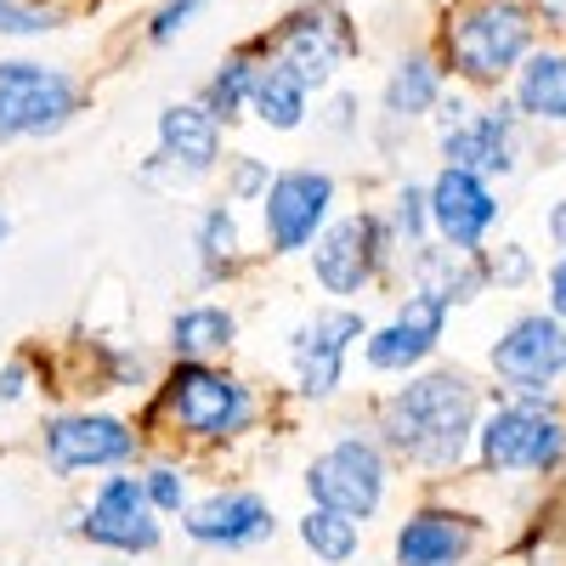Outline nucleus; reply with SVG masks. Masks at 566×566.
Returning a JSON list of instances; mask_svg holds the SVG:
<instances>
[{
    "mask_svg": "<svg viewBox=\"0 0 566 566\" xmlns=\"http://www.w3.org/2000/svg\"><path fill=\"white\" fill-rule=\"evenodd\" d=\"M442 91H448V63L437 52H408L380 85V114L386 125H413L442 108Z\"/></svg>",
    "mask_w": 566,
    "mask_h": 566,
    "instance_id": "obj_21",
    "label": "nucleus"
},
{
    "mask_svg": "<svg viewBox=\"0 0 566 566\" xmlns=\"http://www.w3.org/2000/svg\"><path fill=\"white\" fill-rule=\"evenodd\" d=\"M181 533H187V544H199V549L244 555V549L272 544L277 515L250 488H216V493H205V499H193L181 510Z\"/></svg>",
    "mask_w": 566,
    "mask_h": 566,
    "instance_id": "obj_17",
    "label": "nucleus"
},
{
    "mask_svg": "<svg viewBox=\"0 0 566 566\" xmlns=\"http://www.w3.org/2000/svg\"><path fill=\"white\" fill-rule=\"evenodd\" d=\"M544 290H549V312L566 317V250L555 255V266H549V277H544Z\"/></svg>",
    "mask_w": 566,
    "mask_h": 566,
    "instance_id": "obj_37",
    "label": "nucleus"
},
{
    "mask_svg": "<svg viewBox=\"0 0 566 566\" xmlns=\"http://www.w3.org/2000/svg\"><path fill=\"white\" fill-rule=\"evenodd\" d=\"M261 45H266L272 63L295 69L312 91H323V85H335V74L357 57V29L335 0H306V7H295L283 23H272L261 34Z\"/></svg>",
    "mask_w": 566,
    "mask_h": 566,
    "instance_id": "obj_8",
    "label": "nucleus"
},
{
    "mask_svg": "<svg viewBox=\"0 0 566 566\" xmlns=\"http://www.w3.org/2000/svg\"><path fill=\"white\" fill-rule=\"evenodd\" d=\"M488 368L504 386V397L555 402V386L566 380V317L555 312H522L499 328L488 346Z\"/></svg>",
    "mask_w": 566,
    "mask_h": 566,
    "instance_id": "obj_7",
    "label": "nucleus"
},
{
    "mask_svg": "<svg viewBox=\"0 0 566 566\" xmlns=\"http://www.w3.org/2000/svg\"><path fill=\"white\" fill-rule=\"evenodd\" d=\"M159 413L187 442H232V437L255 431L261 397H255L250 380H239V374L221 368V363L176 357L170 374L159 380Z\"/></svg>",
    "mask_w": 566,
    "mask_h": 566,
    "instance_id": "obj_3",
    "label": "nucleus"
},
{
    "mask_svg": "<svg viewBox=\"0 0 566 566\" xmlns=\"http://www.w3.org/2000/svg\"><path fill=\"white\" fill-rule=\"evenodd\" d=\"M544 232H549V244H555V250H566V199H555V205H549Z\"/></svg>",
    "mask_w": 566,
    "mask_h": 566,
    "instance_id": "obj_38",
    "label": "nucleus"
},
{
    "mask_svg": "<svg viewBox=\"0 0 566 566\" xmlns=\"http://www.w3.org/2000/svg\"><path fill=\"white\" fill-rule=\"evenodd\" d=\"M306 499L312 504H328V510H346L357 522H374L386 510V493H391V448L380 437H335L301 476Z\"/></svg>",
    "mask_w": 566,
    "mask_h": 566,
    "instance_id": "obj_5",
    "label": "nucleus"
},
{
    "mask_svg": "<svg viewBox=\"0 0 566 566\" xmlns=\"http://www.w3.org/2000/svg\"><path fill=\"white\" fill-rule=\"evenodd\" d=\"M170 357H187V363H216L239 346V317L232 306H216V301H199V306H181L170 317Z\"/></svg>",
    "mask_w": 566,
    "mask_h": 566,
    "instance_id": "obj_22",
    "label": "nucleus"
},
{
    "mask_svg": "<svg viewBox=\"0 0 566 566\" xmlns=\"http://www.w3.org/2000/svg\"><path fill=\"white\" fill-rule=\"evenodd\" d=\"M306 255H312V283L323 295L357 301L363 290H374V277H380L391 266V255H402V250L386 227V210H357V216L328 221Z\"/></svg>",
    "mask_w": 566,
    "mask_h": 566,
    "instance_id": "obj_6",
    "label": "nucleus"
},
{
    "mask_svg": "<svg viewBox=\"0 0 566 566\" xmlns=\"http://www.w3.org/2000/svg\"><path fill=\"white\" fill-rule=\"evenodd\" d=\"M538 34V7L533 0H453L442 18V63L453 80L499 91L527 63Z\"/></svg>",
    "mask_w": 566,
    "mask_h": 566,
    "instance_id": "obj_2",
    "label": "nucleus"
},
{
    "mask_svg": "<svg viewBox=\"0 0 566 566\" xmlns=\"http://www.w3.org/2000/svg\"><path fill=\"white\" fill-rule=\"evenodd\" d=\"M23 397H29V363L12 357L7 368H0V408H12V402H23Z\"/></svg>",
    "mask_w": 566,
    "mask_h": 566,
    "instance_id": "obj_36",
    "label": "nucleus"
},
{
    "mask_svg": "<svg viewBox=\"0 0 566 566\" xmlns=\"http://www.w3.org/2000/svg\"><path fill=\"white\" fill-rule=\"evenodd\" d=\"M368 335V323L352 301L335 306H317L306 323L290 328V374H295V391L301 402H328L346 380V357L352 346Z\"/></svg>",
    "mask_w": 566,
    "mask_h": 566,
    "instance_id": "obj_13",
    "label": "nucleus"
},
{
    "mask_svg": "<svg viewBox=\"0 0 566 566\" xmlns=\"http://www.w3.org/2000/svg\"><path fill=\"white\" fill-rule=\"evenodd\" d=\"M154 159L142 165V176H170V181H205L221 170V119L205 103H170L159 108L154 125Z\"/></svg>",
    "mask_w": 566,
    "mask_h": 566,
    "instance_id": "obj_18",
    "label": "nucleus"
},
{
    "mask_svg": "<svg viewBox=\"0 0 566 566\" xmlns=\"http://www.w3.org/2000/svg\"><path fill=\"white\" fill-rule=\"evenodd\" d=\"M488 261V283H499V290H527V283L538 277V261L527 244H499V250H482Z\"/></svg>",
    "mask_w": 566,
    "mask_h": 566,
    "instance_id": "obj_31",
    "label": "nucleus"
},
{
    "mask_svg": "<svg viewBox=\"0 0 566 566\" xmlns=\"http://www.w3.org/2000/svg\"><path fill=\"white\" fill-rule=\"evenodd\" d=\"M103 380L114 386V391H148V386H159V374H154V357L148 352H136V346H114L108 352V374Z\"/></svg>",
    "mask_w": 566,
    "mask_h": 566,
    "instance_id": "obj_32",
    "label": "nucleus"
},
{
    "mask_svg": "<svg viewBox=\"0 0 566 566\" xmlns=\"http://www.w3.org/2000/svg\"><path fill=\"white\" fill-rule=\"evenodd\" d=\"M533 7H538V18L549 29H566V0H533Z\"/></svg>",
    "mask_w": 566,
    "mask_h": 566,
    "instance_id": "obj_39",
    "label": "nucleus"
},
{
    "mask_svg": "<svg viewBox=\"0 0 566 566\" xmlns=\"http://www.w3.org/2000/svg\"><path fill=\"white\" fill-rule=\"evenodd\" d=\"M437 154L442 165H464V170H482L493 181L522 170V108L515 103H493V108H470L464 119L437 130Z\"/></svg>",
    "mask_w": 566,
    "mask_h": 566,
    "instance_id": "obj_15",
    "label": "nucleus"
},
{
    "mask_svg": "<svg viewBox=\"0 0 566 566\" xmlns=\"http://www.w3.org/2000/svg\"><path fill=\"white\" fill-rule=\"evenodd\" d=\"M482 544V522L453 504H419L408 510L391 533V560L397 566H464Z\"/></svg>",
    "mask_w": 566,
    "mask_h": 566,
    "instance_id": "obj_19",
    "label": "nucleus"
},
{
    "mask_svg": "<svg viewBox=\"0 0 566 566\" xmlns=\"http://www.w3.org/2000/svg\"><path fill=\"white\" fill-rule=\"evenodd\" d=\"M57 29V12L52 7H34V0H0V34L12 40H40Z\"/></svg>",
    "mask_w": 566,
    "mask_h": 566,
    "instance_id": "obj_33",
    "label": "nucleus"
},
{
    "mask_svg": "<svg viewBox=\"0 0 566 566\" xmlns=\"http://www.w3.org/2000/svg\"><path fill=\"white\" fill-rule=\"evenodd\" d=\"M244 250V232H239V216H232V199L221 205H205L199 221H193V261H199V283H227L239 272V255Z\"/></svg>",
    "mask_w": 566,
    "mask_h": 566,
    "instance_id": "obj_25",
    "label": "nucleus"
},
{
    "mask_svg": "<svg viewBox=\"0 0 566 566\" xmlns=\"http://www.w3.org/2000/svg\"><path fill=\"white\" fill-rule=\"evenodd\" d=\"M74 533L103 555L136 560V555H154L165 544V515L154 510L148 482L130 476V470H114V476H103L97 488H91Z\"/></svg>",
    "mask_w": 566,
    "mask_h": 566,
    "instance_id": "obj_9",
    "label": "nucleus"
},
{
    "mask_svg": "<svg viewBox=\"0 0 566 566\" xmlns=\"http://www.w3.org/2000/svg\"><path fill=\"white\" fill-rule=\"evenodd\" d=\"M306 108H312V85L295 69H283V63L266 57L261 74H255V91H250V114L266 130H301L306 125Z\"/></svg>",
    "mask_w": 566,
    "mask_h": 566,
    "instance_id": "obj_26",
    "label": "nucleus"
},
{
    "mask_svg": "<svg viewBox=\"0 0 566 566\" xmlns=\"http://www.w3.org/2000/svg\"><path fill=\"white\" fill-rule=\"evenodd\" d=\"M7 239H12V216H7V210H0V244H7Z\"/></svg>",
    "mask_w": 566,
    "mask_h": 566,
    "instance_id": "obj_40",
    "label": "nucleus"
},
{
    "mask_svg": "<svg viewBox=\"0 0 566 566\" xmlns=\"http://www.w3.org/2000/svg\"><path fill=\"white\" fill-rule=\"evenodd\" d=\"M448 317H453V306L413 283L408 301H397V312L380 328L363 335V363L374 374H419L424 363L437 357V346L448 335Z\"/></svg>",
    "mask_w": 566,
    "mask_h": 566,
    "instance_id": "obj_14",
    "label": "nucleus"
},
{
    "mask_svg": "<svg viewBox=\"0 0 566 566\" xmlns=\"http://www.w3.org/2000/svg\"><path fill=\"white\" fill-rule=\"evenodd\" d=\"M142 482H148V499L159 515H181L187 504H193V493H187V470L170 464V459H154L148 470H142Z\"/></svg>",
    "mask_w": 566,
    "mask_h": 566,
    "instance_id": "obj_29",
    "label": "nucleus"
},
{
    "mask_svg": "<svg viewBox=\"0 0 566 566\" xmlns=\"http://www.w3.org/2000/svg\"><path fill=\"white\" fill-rule=\"evenodd\" d=\"M272 165L266 159H255V154H232L227 159V199L232 205H261L266 199V187H272Z\"/></svg>",
    "mask_w": 566,
    "mask_h": 566,
    "instance_id": "obj_30",
    "label": "nucleus"
},
{
    "mask_svg": "<svg viewBox=\"0 0 566 566\" xmlns=\"http://www.w3.org/2000/svg\"><path fill=\"white\" fill-rule=\"evenodd\" d=\"M295 533H301V549L317 566H352L357 549H363V522L346 515V510H328V504H306Z\"/></svg>",
    "mask_w": 566,
    "mask_h": 566,
    "instance_id": "obj_27",
    "label": "nucleus"
},
{
    "mask_svg": "<svg viewBox=\"0 0 566 566\" xmlns=\"http://www.w3.org/2000/svg\"><path fill=\"white\" fill-rule=\"evenodd\" d=\"M80 114V85L63 69H45L29 57L0 63V148L12 142H40L57 136Z\"/></svg>",
    "mask_w": 566,
    "mask_h": 566,
    "instance_id": "obj_11",
    "label": "nucleus"
},
{
    "mask_svg": "<svg viewBox=\"0 0 566 566\" xmlns=\"http://www.w3.org/2000/svg\"><path fill=\"white\" fill-rule=\"evenodd\" d=\"M476 459L488 476H560L566 470V419L555 402L504 397L482 413Z\"/></svg>",
    "mask_w": 566,
    "mask_h": 566,
    "instance_id": "obj_4",
    "label": "nucleus"
},
{
    "mask_svg": "<svg viewBox=\"0 0 566 566\" xmlns=\"http://www.w3.org/2000/svg\"><path fill=\"white\" fill-rule=\"evenodd\" d=\"M199 7H205V0H159L154 18H148V45H170L187 23L199 18Z\"/></svg>",
    "mask_w": 566,
    "mask_h": 566,
    "instance_id": "obj_34",
    "label": "nucleus"
},
{
    "mask_svg": "<svg viewBox=\"0 0 566 566\" xmlns=\"http://www.w3.org/2000/svg\"><path fill=\"white\" fill-rule=\"evenodd\" d=\"M386 227H391V239L402 255H413L419 244H431L437 232H431V187L424 181H402L391 205H386Z\"/></svg>",
    "mask_w": 566,
    "mask_h": 566,
    "instance_id": "obj_28",
    "label": "nucleus"
},
{
    "mask_svg": "<svg viewBox=\"0 0 566 566\" xmlns=\"http://www.w3.org/2000/svg\"><path fill=\"white\" fill-rule=\"evenodd\" d=\"M323 125L335 130V136H352V130H357V97H352V91H335V97H328Z\"/></svg>",
    "mask_w": 566,
    "mask_h": 566,
    "instance_id": "obj_35",
    "label": "nucleus"
},
{
    "mask_svg": "<svg viewBox=\"0 0 566 566\" xmlns=\"http://www.w3.org/2000/svg\"><path fill=\"white\" fill-rule=\"evenodd\" d=\"M261 63H266L261 34H255V40H244V45H232V52L221 57V69L210 74V85L199 91V103H205L221 125H239V119L250 114V91H255Z\"/></svg>",
    "mask_w": 566,
    "mask_h": 566,
    "instance_id": "obj_24",
    "label": "nucleus"
},
{
    "mask_svg": "<svg viewBox=\"0 0 566 566\" xmlns=\"http://www.w3.org/2000/svg\"><path fill=\"white\" fill-rule=\"evenodd\" d=\"M136 453H142V431L119 413L69 408L40 424V459L63 482L85 476V470H125Z\"/></svg>",
    "mask_w": 566,
    "mask_h": 566,
    "instance_id": "obj_10",
    "label": "nucleus"
},
{
    "mask_svg": "<svg viewBox=\"0 0 566 566\" xmlns=\"http://www.w3.org/2000/svg\"><path fill=\"white\" fill-rule=\"evenodd\" d=\"M482 413V386L464 368H419L380 402L374 437L391 448V459H408L419 476H453L476 453Z\"/></svg>",
    "mask_w": 566,
    "mask_h": 566,
    "instance_id": "obj_1",
    "label": "nucleus"
},
{
    "mask_svg": "<svg viewBox=\"0 0 566 566\" xmlns=\"http://www.w3.org/2000/svg\"><path fill=\"white\" fill-rule=\"evenodd\" d=\"M510 103L533 125H566V52H527L515 69Z\"/></svg>",
    "mask_w": 566,
    "mask_h": 566,
    "instance_id": "obj_23",
    "label": "nucleus"
},
{
    "mask_svg": "<svg viewBox=\"0 0 566 566\" xmlns=\"http://www.w3.org/2000/svg\"><path fill=\"white\" fill-rule=\"evenodd\" d=\"M431 232L448 250H488L493 227L504 216L499 193H493V176L482 170H464V165H442L431 181Z\"/></svg>",
    "mask_w": 566,
    "mask_h": 566,
    "instance_id": "obj_16",
    "label": "nucleus"
},
{
    "mask_svg": "<svg viewBox=\"0 0 566 566\" xmlns=\"http://www.w3.org/2000/svg\"><path fill=\"white\" fill-rule=\"evenodd\" d=\"M408 277L419 283V290L442 295L448 306H476L488 295V261H482V250H448L442 239L419 244L408 255Z\"/></svg>",
    "mask_w": 566,
    "mask_h": 566,
    "instance_id": "obj_20",
    "label": "nucleus"
},
{
    "mask_svg": "<svg viewBox=\"0 0 566 566\" xmlns=\"http://www.w3.org/2000/svg\"><path fill=\"white\" fill-rule=\"evenodd\" d=\"M335 199H340L335 170H317V165L277 170L272 187H266V199H261L266 250H272V255H301V250H312L317 232L335 221Z\"/></svg>",
    "mask_w": 566,
    "mask_h": 566,
    "instance_id": "obj_12",
    "label": "nucleus"
}]
</instances>
